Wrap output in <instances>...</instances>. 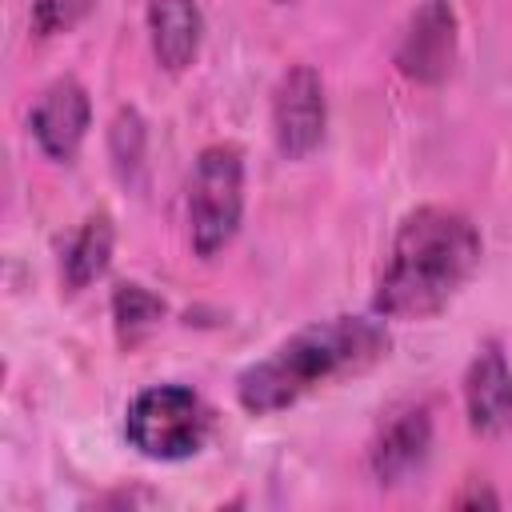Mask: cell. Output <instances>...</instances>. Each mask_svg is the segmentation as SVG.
Returning <instances> with one entry per match:
<instances>
[{"label": "cell", "mask_w": 512, "mask_h": 512, "mask_svg": "<svg viewBox=\"0 0 512 512\" xmlns=\"http://www.w3.org/2000/svg\"><path fill=\"white\" fill-rule=\"evenodd\" d=\"M28 128H32V140L36 148L56 160V164H68L76 160L88 128H92V100H88V88L76 80V76H60L52 80L40 100L32 104V116H28Z\"/></svg>", "instance_id": "obj_8"}, {"label": "cell", "mask_w": 512, "mask_h": 512, "mask_svg": "<svg viewBox=\"0 0 512 512\" xmlns=\"http://www.w3.org/2000/svg\"><path fill=\"white\" fill-rule=\"evenodd\" d=\"M272 4H292V0H272Z\"/></svg>", "instance_id": "obj_16"}, {"label": "cell", "mask_w": 512, "mask_h": 512, "mask_svg": "<svg viewBox=\"0 0 512 512\" xmlns=\"http://www.w3.org/2000/svg\"><path fill=\"white\" fill-rule=\"evenodd\" d=\"M148 44L164 72L180 76L196 64L204 44V16L196 0H144Z\"/></svg>", "instance_id": "obj_10"}, {"label": "cell", "mask_w": 512, "mask_h": 512, "mask_svg": "<svg viewBox=\"0 0 512 512\" xmlns=\"http://www.w3.org/2000/svg\"><path fill=\"white\" fill-rule=\"evenodd\" d=\"M108 152H112V168L116 176L136 188L140 172H144V156H148V124L136 108H120L112 128H108Z\"/></svg>", "instance_id": "obj_13"}, {"label": "cell", "mask_w": 512, "mask_h": 512, "mask_svg": "<svg viewBox=\"0 0 512 512\" xmlns=\"http://www.w3.org/2000/svg\"><path fill=\"white\" fill-rule=\"evenodd\" d=\"M112 244H116L112 216L108 212H92L76 228V236L68 240V248H64V264H60L64 268V284L72 292L96 284L108 272V264H112Z\"/></svg>", "instance_id": "obj_11"}, {"label": "cell", "mask_w": 512, "mask_h": 512, "mask_svg": "<svg viewBox=\"0 0 512 512\" xmlns=\"http://www.w3.org/2000/svg\"><path fill=\"white\" fill-rule=\"evenodd\" d=\"M464 412L476 436H512V364L500 340H484L464 372Z\"/></svg>", "instance_id": "obj_9"}, {"label": "cell", "mask_w": 512, "mask_h": 512, "mask_svg": "<svg viewBox=\"0 0 512 512\" xmlns=\"http://www.w3.org/2000/svg\"><path fill=\"white\" fill-rule=\"evenodd\" d=\"M212 428L208 404L188 384H152L132 396L124 412V436L144 460L176 464L204 448Z\"/></svg>", "instance_id": "obj_4"}, {"label": "cell", "mask_w": 512, "mask_h": 512, "mask_svg": "<svg viewBox=\"0 0 512 512\" xmlns=\"http://www.w3.org/2000/svg\"><path fill=\"white\" fill-rule=\"evenodd\" d=\"M388 348L392 336L376 312L312 320L236 376V400L248 416H276L336 380L364 376Z\"/></svg>", "instance_id": "obj_2"}, {"label": "cell", "mask_w": 512, "mask_h": 512, "mask_svg": "<svg viewBox=\"0 0 512 512\" xmlns=\"http://www.w3.org/2000/svg\"><path fill=\"white\" fill-rule=\"evenodd\" d=\"M164 312H168V304L152 288H144L136 280H120L112 288V328H116L120 348H128V352L136 344H144L160 328Z\"/></svg>", "instance_id": "obj_12"}, {"label": "cell", "mask_w": 512, "mask_h": 512, "mask_svg": "<svg viewBox=\"0 0 512 512\" xmlns=\"http://www.w3.org/2000/svg\"><path fill=\"white\" fill-rule=\"evenodd\" d=\"M92 12V0H32V28L36 36L72 32Z\"/></svg>", "instance_id": "obj_14"}, {"label": "cell", "mask_w": 512, "mask_h": 512, "mask_svg": "<svg viewBox=\"0 0 512 512\" xmlns=\"http://www.w3.org/2000/svg\"><path fill=\"white\" fill-rule=\"evenodd\" d=\"M484 256L480 228L444 204L412 208L392 236L388 260L372 288L380 320H428L444 312L476 276Z\"/></svg>", "instance_id": "obj_1"}, {"label": "cell", "mask_w": 512, "mask_h": 512, "mask_svg": "<svg viewBox=\"0 0 512 512\" xmlns=\"http://www.w3.org/2000/svg\"><path fill=\"white\" fill-rule=\"evenodd\" d=\"M188 244L200 260L220 256L244 220V152L236 144H208L188 176L184 196Z\"/></svg>", "instance_id": "obj_3"}, {"label": "cell", "mask_w": 512, "mask_h": 512, "mask_svg": "<svg viewBox=\"0 0 512 512\" xmlns=\"http://www.w3.org/2000/svg\"><path fill=\"white\" fill-rule=\"evenodd\" d=\"M328 132V96L312 64H292L272 88V140L284 160H308Z\"/></svg>", "instance_id": "obj_6"}, {"label": "cell", "mask_w": 512, "mask_h": 512, "mask_svg": "<svg viewBox=\"0 0 512 512\" xmlns=\"http://www.w3.org/2000/svg\"><path fill=\"white\" fill-rule=\"evenodd\" d=\"M432 452V412L428 404H400L392 408L372 444H368V472L376 484H404L412 480Z\"/></svg>", "instance_id": "obj_7"}, {"label": "cell", "mask_w": 512, "mask_h": 512, "mask_svg": "<svg viewBox=\"0 0 512 512\" xmlns=\"http://www.w3.org/2000/svg\"><path fill=\"white\" fill-rule=\"evenodd\" d=\"M460 48V20L452 0H420L400 28L392 64L408 84L436 88L448 80Z\"/></svg>", "instance_id": "obj_5"}, {"label": "cell", "mask_w": 512, "mask_h": 512, "mask_svg": "<svg viewBox=\"0 0 512 512\" xmlns=\"http://www.w3.org/2000/svg\"><path fill=\"white\" fill-rule=\"evenodd\" d=\"M456 504H460V508H476V504H488V508H496L500 500H496V492H488V488H472V492L456 496Z\"/></svg>", "instance_id": "obj_15"}]
</instances>
